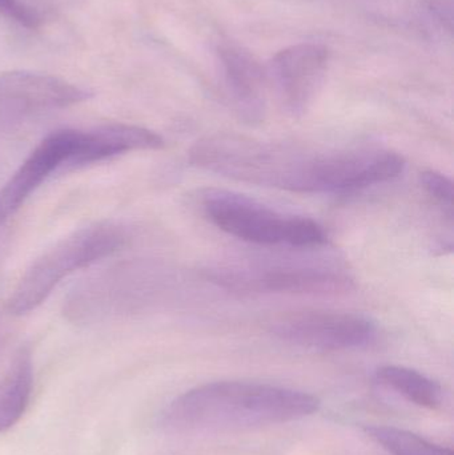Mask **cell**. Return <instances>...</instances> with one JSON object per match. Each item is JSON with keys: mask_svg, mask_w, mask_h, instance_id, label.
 Returning a JSON list of instances; mask_svg holds the SVG:
<instances>
[{"mask_svg": "<svg viewBox=\"0 0 454 455\" xmlns=\"http://www.w3.org/2000/svg\"><path fill=\"white\" fill-rule=\"evenodd\" d=\"M192 164L226 178L299 194H343L388 183L404 172V157L383 148L312 149L219 133L200 139Z\"/></svg>", "mask_w": 454, "mask_h": 455, "instance_id": "cell-1", "label": "cell"}, {"mask_svg": "<svg viewBox=\"0 0 454 455\" xmlns=\"http://www.w3.org/2000/svg\"><path fill=\"white\" fill-rule=\"evenodd\" d=\"M319 400L308 393L223 381L203 385L176 398L164 414V425L179 432H237L284 424L311 416Z\"/></svg>", "mask_w": 454, "mask_h": 455, "instance_id": "cell-2", "label": "cell"}, {"mask_svg": "<svg viewBox=\"0 0 454 455\" xmlns=\"http://www.w3.org/2000/svg\"><path fill=\"white\" fill-rule=\"evenodd\" d=\"M128 241L124 227L98 223L82 228L59 241L32 262L8 299L12 315L36 309L67 275L116 253Z\"/></svg>", "mask_w": 454, "mask_h": 455, "instance_id": "cell-3", "label": "cell"}, {"mask_svg": "<svg viewBox=\"0 0 454 455\" xmlns=\"http://www.w3.org/2000/svg\"><path fill=\"white\" fill-rule=\"evenodd\" d=\"M200 205L208 220L229 235L258 245L315 248L327 243L324 228L301 216H288L236 192L207 189Z\"/></svg>", "mask_w": 454, "mask_h": 455, "instance_id": "cell-4", "label": "cell"}, {"mask_svg": "<svg viewBox=\"0 0 454 455\" xmlns=\"http://www.w3.org/2000/svg\"><path fill=\"white\" fill-rule=\"evenodd\" d=\"M272 331L283 341L316 350H351L368 347L378 337L375 323L354 313L301 310L280 315Z\"/></svg>", "mask_w": 454, "mask_h": 455, "instance_id": "cell-5", "label": "cell"}, {"mask_svg": "<svg viewBox=\"0 0 454 455\" xmlns=\"http://www.w3.org/2000/svg\"><path fill=\"white\" fill-rule=\"evenodd\" d=\"M212 280L224 288L250 293L338 296L354 291V281L324 267H274L259 270H218Z\"/></svg>", "mask_w": 454, "mask_h": 455, "instance_id": "cell-6", "label": "cell"}, {"mask_svg": "<svg viewBox=\"0 0 454 455\" xmlns=\"http://www.w3.org/2000/svg\"><path fill=\"white\" fill-rule=\"evenodd\" d=\"M91 96L90 91L50 75L5 72L0 75V124L67 108L88 100Z\"/></svg>", "mask_w": 454, "mask_h": 455, "instance_id": "cell-7", "label": "cell"}, {"mask_svg": "<svg viewBox=\"0 0 454 455\" xmlns=\"http://www.w3.org/2000/svg\"><path fill=\"white\" fill-rule=\"evenodd\" d=\"M331 52L319 43H299L283 48L269 64L268 77L280 101L293 116L307 112L322 88Z\"/></svg>", "mask_w": 454, "mask_h": 455, "instance_id": "cell-8", "label": "cell"}, {"mask_svg": "<svg viewBox=\"0 0 454 455\" xmlns=\"http://www.w3.org/2000/svg\"><path fill=\"white\" fill-rule=\"evenodd\" d=\"M80 138L82 131L60 130L40 141L0 191V224L15 215L51 173L66 163L69 164Z\"/></svg>", "mask_w": 454, "mask_h": 455, "instance_id": "cell-9", "label": "cell"}, {"mask_svg": "<svg viewBox=\"0 0 454 455\" xmlns=\"http://www.w3.org/2000/svg\"><path fill=\"white\" fill-rule=\"evenodd\" d=\"M224 83L232 107L245 124H260L268 107V72L245 48L224 44L218 50Z\"/></svg>", "mask_w": 454, "mask_h": 455, "instance_id": "cell-10", "label": "cell"}, {"mask_svg": "<svg viewBox=\"0 0 454 455\" xmlns=\"http://www.w3.org/2000/svg\"><path fill=\"white\" fill-rule=\"evenodd\" d=\"M164 146L162 136L138 125L112 124L82 132L79 147L69 164H92L117 155L135 151H154Z\"/></svg>", "mask_w": 454, "mask_h": 455, "instance_id": "cell-11", "label": "cell"}, {"mask_svg": "<svg viewBox=\"0 0 454 455\" xmlns=\"http://www.w3.org/2000/svg\"><path fill=\"white\" fill-rule=\"evenodd\" d=\"M34 371L31 353L21 349L0 381V433L11 429L27 411L32 395Z\"/></svg>", "mask_w": 454, "mask_h": 455, "instance_id": "cell-12", "label": "cell"}, {"mask_svg": "<svg viewBox=\"0 0 454 455\" xmlns=\"http://www.w3.org/2000/svg\"><path fill=\"white\" fill-rule=\"evenodd\" d=\"M376 379L410 403L426 409H439L444 403L442 387L434 379L404 366H383Z\"/></svg>", "mask_w": 454, "mask_h": 455, "instance_id": "cell-13", "label": "cell"}, {"mask_svg": "<svg viewBox=\"0 0 454 455\" xmlns=\"http://www.w3.org/2000/svg\"><path fill=\"white\" fill-rule=\"evenodd\" d=\"M367 433L392 455H454L450 449L397 427H367Z\"/></svg>", "mask_w": 454, "mask_h": 455, "instance_id": "cell-14", "label": "cell"}, {"mask_svg": "<svg viewBox=\"0 0 454 455\" xmlns=\"http://www.w3.org/2000/svg\"><path fill=\"white\" fill-rule=\"evenodd\" d=\"M420 184L426 194L436 203L437 205L448 213L450 218L453 216L454 188L453 181L442 173L436 171H426L420 175Z\"/></svg>", "mask_w": 454, "mask_h": 455, "instance_id": "cell-15", "label": "cell"}, {"mask_svg": "<svg viewBox=\"0 0 454 455\" xmlns=\"http://www.w3.org/2000/svg\"><path fill=\"white\" fill-rule=\"evenodd\" d=\"M0 15L24 28L37 29L42 26V16L35 8L21 0H0Z\"/></svg>", "mask_w": 454, "mask_h": 455, "instance_id": "cell-16", "label": "cell"}, {"mask_svg": "<svg viewBox=\"0 0 454 455\" xmlns=\"http://www.w3.org/2000/svg\"><path fill=\"white\" fill-rule=\"evenodd\" d=\"M424 8L429 18L445 31L452 32L453 2L452 0H423Z\"/></svg>", "mask_w": 454, "mask_h": 455, "instance_id": "cell-17", "label": "cell"}]
</instances>
